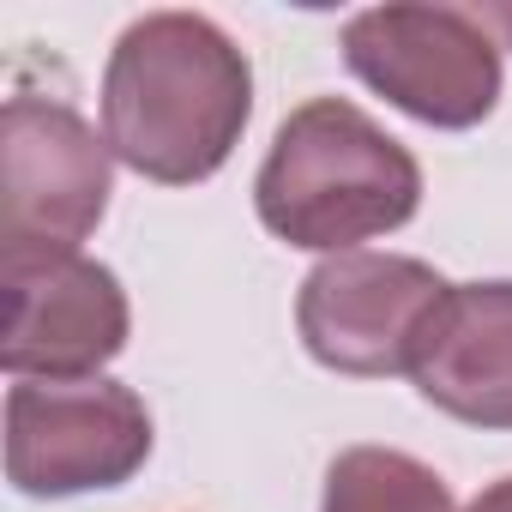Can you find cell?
I'll return each instance as SVG.
<instances>
[{
    "label": "cell",
    "instance_id": "6da1fadb",
    "mask_svg": "<svg viewBox=\"0 0 512 512\" xmlns=\"http://www.w3.org/2000/svg\"><path fill=\"white\" fill-rule=\"evenodd\" d=\"M247 115V55L211 19L145 13L121 31L103 73V139L127 169L163 187L205 181L229 163Z\"/></svg>",
    "mask_w": 512,
    "mask_h": 512
},
{
    "label": "cell",
    "instance_id": "7a4b0ae2",
    "mask_svg": "<svg viewBox=\"0 0 512 512\" xmlns=\"http://www.w3.org/2000/svg\"><path fill=\"white\" fill-rule=\"evenodd\" d=\"M422 169L416 157L380 133L356 103L314 97L302 103L253 181L260 223L290 247L356 253V241L386 235L416 217Z\"/></svg>",
    "mask_w": 512,
    "mask_h": 512
},
{
    "label": "cell",
    "instance_id": "3957f363",
    "mask_svg": "<svg viewBox=\"0 0 512 512\" xmlns=\"http://www.w3.org/2000/svg\"><path fill=\"white\" fill-rule=\"evenodd\" d=\"M344 61L428 127H476L500 97V37L482 7H368L344 25Z\"/></svg>",
    "mask_w": 512,
    "mask_h": 512
},
{
    "label": "cell",
    "instance_id": "277c9868",
    "mask_svg": "<svg viewBox=\"0 0 512 512\" xmlns=\"http://www.w3.org/2000/svg\"><path fill=\"white\" fill-rule=\"evenodd\" d=\"M109 139L67 97L13 91L0 127V241L7 260L79 253L109 205Z\"/></svg>",
    "mask_w": 512,
    "mask_h": 512
},
{
    "label": "cell",
    "instance_id": "5b68a950",
    "mask_svg": "<svg viewBox=\"0 0 512 512\" xmlns=\"http://www.w3.org/2000/svg\"><path fill=\"white\" fill-rule=\"evenodd\" d=\"M151 458V416L115 380H19L7 392V476L19 494L115 488Z\"/></svg>",
    "mask_w": 512,
    "mask_h": 512
},
{
    "label": "cell",
    "instance_id": "8992f818",
    "mask_svg": "<svg viewBox=\"0 0 512 512\" xmlns=\"http://www.w3.org/2000/svg\"><path fill=\"white\" fill-rule=\"evenodd\" d=\"M446 278L404 253H332L308 272L296 326L314 362L338 374H410L416 344L446 302Z\"/></svg>",
    "mask_w": 512,
    "mask_h": 512
},
{
    "label": "cell",
    "instance_id": "52a82bcc",
    "mask_svg": "<svg viewBox=\"0 0 512 512\" xmlns=\"http://www.w3.org/2000/svg\"><path fill=\"white\" fill-rule=\"evenodd\" d=\"M127 344V296L85 253L7 260V362L19 380H91Z\"/></svg>",
    "mask_w": 512,
    "mask_h": 512
},
{
    "label": "cell",
    "instance_id": "ba28073f",
    "mask_svg": "<svg viewBox=\"0 0 512 512\" xmlns=\"http://www.w3.org/2000/svg\"><path fill=\"white\" fill-rule=\"evenodd\" d=\"M410 380L470 428H512V284H452L416 344Z\"/></svg>",
    "mask_w": 512,
    "mask_h": 512
},
{
    "label": "cell",
    "instance_id": "9c48e42d",
    "mask_svg": "<svg viewBox=\"0 0 512 512\" xmlns=\"http://www.w3.org/2000/svg\"><path fill=\"white\" fill-rule=\"evenodd\" d=\"M326 512H452V488L392 446H350L326 470Z\"/></svg>",
    "mask_w": 512,
    "mask_h": 512
},
{
    "label": "cell",
    "instance_id": "30bf717a",
    "mask_svg": "<svg viewBox=\"0 0 512 512\" xmlns=\"http://www.w3.org/2000/svg\"><path fill=\"white\" fill-rule=\"evenodd\" d=\"M470 512H512V476L494 482V488H482V494L470 500Z\"/></svg>",
    "mask_w": 512,
    "mask_h": 512
}]
</instances>
